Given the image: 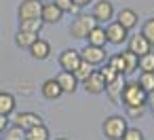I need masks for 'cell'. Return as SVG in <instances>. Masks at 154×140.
Instances as JSON below:
<instances>
[{
	"label": "cell",
	"instance_id": "cell-1",
	"mask_svg": "<svg viewBox=\"0 0 154 140\" xmlns=\"http://www.w3.org/2000/svg\"><path fill=\"white\" fill-rule=\"evenodd\" d=\"M146 91L139 87L137 81H131V83H125L122 87V93H120V104H125V108H131V106H146Z\"/></svg>",
	"mask_w": 154,
	"mask_h": 140
},
{
	"label": "cell",
	"instance_id": "cell-2",
	"mask_svg": "<svg viewBox=\"0 0 154 140\" xmlns=\"http://www.w3.org/2000/svg\"><path fill=\"white\" fill-rule=\"evenodd\" d=\"M127 127L129 125H127V119L122 115H110V117H106V121L101 125V132L108 140H120L122 134L127 132Z\"/></svg>",
	"mask_w": 154,
	"mask_h": 140
},
{
	"label": "cell",
	"instance_id": "cell-3",
	"mask_svg": "<svg viewBox=\"0 0 154 140\" xmlns=\"http://www.w3.org/2000/svg\"><path fill=\"white\" fill-rule=\"evenodd\" d=\"M97 26V21L93 19V15H76L70 24V34L76 41H87L89 32Z\"/></svg>",
	"mask_w": 154,
	"mask_h": 140
},
{
	"label": "cell",
	"instance_id": "cell-4",
	"mask_svg": "<svg viewBox=\"0 0 154 140\" xmlns=\"http://www.w3.org/2000/svg\"><path fill=\"white\" fill-rule=\"evenodd\" d=\"M80 57H82V62H87V64H91L93 68L95 66H103L106 62H108V53H106V47H93V45H85L82 47V51H80Z\"/></svg>",
	"mask_w": 154,
	"mask_h": 140
},
{
	"label": "cell",
	"instance_id": "cell-5",
	"mask_svg": "<svg viewBox=\"0 0 154 140\" xmlns=\"http://www.w3.org/2000/svg\"><path fill=\"white\" fill-rule=\"evenodd\" d=\"M91 15H93V19L99 24V26H108L110 21H114V5L110 2V0H99V2H95L93 5V11H91Z\"/></svg>",
	"mask_w": 154,
	"mask_h": 140
},
{
	"label": "cell",
	"instance_id": "cell-6",
	"mask_svg": "<svg viewBox=\"0 0 154 140\" xmlns=\"http://www.w3.org/2000/svg\"><path fill=\"white\" fill-rule=\"evenodd\" d=\"M42 123H45L42 117H40L38 112H32V110L15 112V117L11 119V125H17V127H21L23 132H28V129H32V127H36V125H42Z\"/></svg>",
	"mask_w": 154,
	"mask_h": 140
},
{
	"label": "cell",
	"instance_id": "cell-7",
	"mask_svg": "<svg viewBox=\"0 0 154 140\" xmlns=\"http://www.w3.org/2000/svg\"><path fill=\"white\" fill-rule=\"evenodd\" d=\"M40 11H42L40 0H21L19 7H17V17H19V21H23V19H40Z\"/></svg>",
	"mask_w": 154,
	"mask_h": 140
},
{
	"label": "cell",
	"instance_id": "cell-8",
	"mask_svg": "<svg viewBox=\"0 0 154 140\" xmlns=\"http://www.w3.org/2000/svg\"><path fill=\"white\" fill-rule=\"evenodd\" d=\"M106 38H108V43H110V45L120 47L122 43H127V41H129V30H125L118 21H110V24L106 26Z\"/></svg>",
	"mask_w": 154,
	"mask_h": 140
},
{
	"label": "cell",
	"instance_id": "cell-9",
	"mask_svg": "<svg viewBox=\"0 0 154 140\" xmlns=\"http://www.w3.org/2000/svg\"><path fill=\"white\" fill-rule=\"evenodd\" d=\"M59 66H61V70H68V72H74L76 70V66L82 62V57H80V51L78 49H63L61 53H59Z\"/></svg>",
	"mask_w": 154,
	"mask_h": 140
},
{
	"label": "cell",
	"instance_id": "cell-10",
	"mask_svg": "<svg viewBox=\"0 0 154 140\" xmlns=\"http://www.w3.org/2000/svg\"><path fill=\"white\" fill-rule=\"evenodd\" d=\"M82 87H85L87 93L97 96V93H103V91H106V81H103V77H101L99 70H93V72L82 81Z\"/></svg>",
	"mask_w": 154,
	"mask_h": 140
},
{
	"label": "cell",
	"instance_id": "cell-11",
	"mask_svg": "<svg viewBox=\"0 0 154 140\" xmlns=\"http://www.w3.org/2000/svg\"><path fill=\"white\" fill-rule=\"evenodd\" d=\"M127 43H129V47H127V49H129L131 53H135L137 57H141V55H146V53H150V51H152V45L146 41V36H141V32H139V34H135V36H129V41H127Z\"/></svg>",
	"mask_w": 154,
	"mask_h": 140
},
{
	"label": "cell",
	"instance_id": "cell-12",
	"mask_svg": "<svg viewBox=\"0 0 154 140\" xmlns=\"http://www.w3.org/2000/svg\"><path fill=\"white\" fill-rule=\"evenodd\" d=\"M114 17H116L114 21H118V24H120L125 30H129V32H131L133 28H137V24H139V15H137L133 9H120Z\"/></svg>",
	"mask_w": 154,
	"mask_h": 140
},
{
	"label": "cell",
	"instance_id": "cell-13",
	"mask_svg": "<svg viewBox=\"0 0 154 140\" xmlns=\"http://www.w3.org/2000/svg\"><path fill=\"white\" fill-rule=\"evenodd\" d=\"M28 51H30V55H32L34 60H38V62H42V60H49V57H51V45H49L45 38H40V36L32 43V47H30Z\"/></svg>",
	"mask_w": 154,
	"mask_h": 140
},
{
	"label": "cell",
	"instance_id": "cell-14",
	"mask_svg": "<svg viewBox=\"0 0 154 140\" xmlns=\"http://www.w3.org/2000/svg\"><path fill=\"white\" fill-rule=\"evenodd\" d=\"M63 17V13L57 9L55 2H42V11H40V19L45 24H59Z\"/></svg>",
	"mask_w": 154,
	"mask_h": 140
},
{
	"label": "cell",
	"instance_id": "cell-15",
	"mask_svg": "<svg viewBox=\"0 0 154 140\" xmlns=\"http://www.w3.org/2000/svg\"><path fill=\"white\" fill-rule=\"evenodd\" d=\"M55 81L59 83V87H61L63 93H74L76 87H78V81H76L74 72H68V70H61V72L55 77Z\"/></svg>",
	"mask_w": 154,
	"mask_h": 140
},
{
	"label": "cell",
	"instance_id": "cell-16",
	"mask_svg": "<svg viewBox=\"0 0 154 140\" xmlns=\"http://www.w3.org/2000/svg\"><path fill=\"white\" fill-rule=\"evenodd\" d=\"M40 93H42L47 100H57V98H61V96H63V91H61L59 83L55 81V77H53V79H47V81L42 83Z\"/></svg>",
	"mask_w": 154,
	"mask_h": 140
},
{
	"label": "cell",
	"instance_id": "cell-17",
	"mask_svg": "<svg viewBox=\"0 0 154 140\" xmlns=\"http://www.w3.org/2000/svg\"><path fill=\"white\" fill-rule=\"evenodd\" d=\"M125 74H118L112 83H108L106 85V93H108V98L112 100V102H120V93H122V87H125Z\"/></svg>",
	"mask_w": 154,
	"mask_h": 140
},
{
	"label": "cell",
	"instance_id": "cell-18",
	"mask_svg": "<svg viewBox=\"0 0 154 140\" xmlns=\"http://www.w3.org/2000/svg\"><path fill=\"white\" fill-rule=\"evenodd\" d=\"M87 45H93V47H106L108 45V38H106V28L103 26H95L89 36H87Z\"/></svg>",
	"mask_w": 154,
	"mask_h": 140
},
{
	"label": "cell",
	"instance_id": "cell-19",
	"mask_svg": "<svg viewBox=\"0 0 154 140\" xmlns=\"http://www.w3.org/2000/svg\"><path fill=\"white\" fill-rule=\"evenodd\" d=\"M15 108H17V100H15V96L13 93H9V91H0V115H13L15 112Z\"/></svg>",
	"mask_w": 154,
	"mask_h": 140
},
{
	"label": "cell",
	"instance_id": "cell-20",
	"mask_svg": "<svg viewBox=\"0 0 154 140\" xmlns=\"http://www.w3.org/2000/svg\"><path fill=\"white\" fill-rule=\"evenodd\" d=\"M26 140H51V132L49 127L42 123V125H36L32 129L26 132Z\"/></svg>",
	"mask_w": 154,
	"mask_h": 140
},
{
	"label": "cell",
	"instance_id": "cell-21",
	"mask_svg": "<svg viewBox=\"0 0 154 140\" xmlns=\"http://www.w3.org/2000/svg\"><path fill=\"white\" fill-rule=\"evenodd\" d=\"M120 55H122V62H125V74H131V72H135L139 68V57L135 53H131L129 49H125Z\"/></svg>",
	"mask_w": 154,
	"mask_h": 140
},
{
	"label": "cell",
	"instance_id": "cell-22",
	"mask_svg": "<svg viewBox=\"0 0 154 140\" xmlns=\"http://www.w3.org/2000/svg\"><path fill=\"white\" fill-rule=\"evenodd\" d=\"M38 38V34H32V32H23V30H17L15 34V45L21 47V49H30L32 43Z\"/></svg>",
	"mask_w": 154,
	"mask_h": 140
},
{
	"label": "cell",
	"instance_id": "cell-23",
	"mask_svg": "<svg viewBox=\"0 0 154 140\" xmlns=\"http://www.w3.org/2000/svg\"><path fill=\"white\" fill-rule=\"evenodd\" d=\"M42 26H45L42 19H23V21H19V30L32 32V34H40L42 32Z\"/></svg>",
	"mask_w": 154,
	"mask_h": 140
},
{
	"label": "cell",
	"instance_id": "cell-24",
	"mask_svg": "<svg viewBox=\"0 0 154 140\" xmlns=\"http://www.w3.org/2000/svg\"><path fill=\"white\" fill-rule=\"evenodd\" d=\"M0 140H26V132L17 125H9V129L0 136Z\"/></svg>",
	"mask_w": 154,
	"mask_h": 140
},
{
	"label": "cell",
	"instance_id": "cell-25",
	"mask_svg": "<svg viewBox=\"0 0 154 140\" xmlns=\"http://www.w3.org/2000/svg\"><path fill=\"white\" fill-rule=\"evenodd\" d=\"M93 70H95V68H93L91 64L80 62V64L76 66V70H74V77H76V81H78V83H82V81H85V79H87V77H89Z\"/></svg>",
	"mask_w": 154,
	"mask_h": 140
},
{
	"label": "cell",
	"instance_id": "cell-26",
	"mask_svg": "<svg viewBox=\"0 0 154 140\" xmlns=\"http://www.w3.org/2000/svg\"><path fill=\"white\" fill-rule=\"evenodd\" d=\"M137 83H139V87H141L146 93L152 91V89H154V72H141L139 79H137Z\"/></svg>",
	"mask_w": 154,
	"mask_h": 140
},
{
	"label": "cell",
	"instance_id": "cell-27",
	"mask_svg": "<svg viewBox=\"0 0 154 140\" xmlns=\"http://www.w3.org/2000/svg\"><path fill=\"white\" fill-rule=\"evenodd\" d=\"M139 70L141 72H154V51L139 57Z\"/></svg>",
	"mask_w": 154,
	"mask_h": 140
},
{
	"label": "cell",
	"instance_id": "cell-28",
	"mask_svg": "<svg viewBox=\"0 0 154 140\" xmlns=\"http://www.w3.org/2000/svg\"><path fill=\"white\" fill-rule=\"evenodd\" d=\"M141 36H146V41L154 47V17L146 19L143 26H141Z\"/></svg>",
	"mask_w": 154,
	"mask_h": 140
},
{
	"label": "cell",
	"instance_id": "cell-29",
	"mask_svg": "<svg viewBox=\"0 0 154 140\" xmlns=\"http://www.w3.org/2000/svg\"><path fill=\"white\" fill-rule=\"evenodd\" d=\"M106 64H108V66H112V68H114L118 74H125V62H122V55H120V53H116V55H110Z\"/></svg>",
	"mask_w": 154,
	"mask_h": 140
},
{
	"label": "cell",
	"instance_id": "cell-30",
	"mask_svg": "<svg viewBox=\"0 0 154 140\" xmlns=\"http://www.w3.org/2000/svg\"><path fill=\"white\" fill-rule=\"evenodd\" d=\"M53 2L57 5V9L61 13H78V7L72 2V0H53Z\"/></svg>",
	"mask_w": 154,
	"mask_h": 140
},
{
	"label": "cell",
	"instance_id": "cell-31",
	"mask_svg": "<svg viewBox=\"0 0 154 140\" xmlns=\"http://www.w3.org/2000/svg\"><path fill=\"white\" fill-rule=\"evenodd\" d=\"M120 140H146V138H143V132L139 127H127V132L122 134Z\"/></svg>",
	"mask_w": 154,
	"mask_h": 140
},
{
	"label": "cell",
	"instance_id": "cell-32",
	"mask_svg": "<svg viewBox=\"0 0 154 140\" xmlns=\"http://www.w3.org/2000/svg\"><path fill=\"white\" fill-rule=\"evenodd\" d=\"M99 72H101V77H103L106 85H108V83H112V81H114V79L118 77V72H116V70H114L112 66H108V64H106V66H103V68H101Z\"/></svg>",
	"mask_w": 154,
	"mask_h": 140
},
{
	"label": "cell",
	"instance_id": "cell-33",
	"mask_svg": "<svg viewBox=\"0 0 154 140\" xmlns=\"http://www.w3.org/2000/svg\"><path fill=\"white\" fill-rule=\"evenodd\" d=\"M143 112H146V106H131V108H127V115H129V117H133V119L141 117Z\"/></svg>",
	"mask_w": 154,
	"mask_h": 140
},
{
	"label": "cell",
	"instance_id": "cell-34",
	"mask_svg": "<svg viewBox=\"0 0 154 140\" xmlns=\"http://www.w3.org/2000/svg\"><path fill=\"white\" fill-rule=\"evenodd\" d=\"M9 125H11V119H9L7 115H0V136L9 129Z\"/></svg>",
	"mask_w": 154,
	"mask_h": 140
},
{
	"label": "cell",
	"instance_id": "cell-35",
	"mask_svg": "<svg viewBox=\"0 0 154 140\" xmlns=\"http://www.w3.org/2000/svg\"><path fill=\"white\" fill-rule=\"evenodd\" d=\"M146 106H150V108L154 110V89L148 91V96H146Z\"/></svg>",
	"mask_w": 154,
	"mask_h": 140
},
{
	"label": "cell",
	"instance_id": "cell-36",
	"mask_svg": "<svg viewBox=\"0 0 154 140\" xmlns=\"http://www.w3.org/2000/svg\"><path fill=\"white\" fill-rule=\"evenodd\" d=\"M72 2L78 7V9H82V7H87V5H91L93 2V0H72Z\"/></svg>",
	"mask_w": 154,
	"mask_h": 140
},
{
	"label": "cell",
	"instance_id": "cell-37",
	"mask_svg": "<svg viewBox=\"0 0 154 140\" xmlns=\"http://www.w3.org/2000/svg\"><path fill=\"white\" fill-rule=\"evenodd\" d=\"M40 2H53V0H40Z\"/></svg>",
	"mask_w": 154,
	"mask_h": 140
},
{
	"label": "cell",
	"instance_id": "cell-38",
	"mask_svg": "<svg viewBox=\"0 0 154 140\" xmlns=\"http://www.w3.org/2000/svg\"><path fill=\"white\" fill-rule=\"evenodd\" d=\"M55 140H68V138H55Z\"/></svg>",
	"mask_w": 154,
	"mask_h": 140
}]
</instances>
